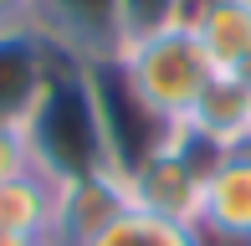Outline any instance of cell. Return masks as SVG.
<instances>
[{
	"mask_svg": "<svg viewBox=\"0 0 251 246\" xmlns=\"http://www.w3.org/2000/svg\"><path fill=\"white\" fill-rule=\"evenodd\" d=\"M128 210V185L123 174H87L56 190V231L51 246H87L102 226Z\"/></svg>",
	"mask_w": 251,
	"mask_h": 246,
	"instance_id": "52a82bcc",
	"label": "cell"
},
{
	"mask_svg": "<svg viewBox=\"0 0 251 246\" xmlns=\"http://www.w3.org/2000/svg\"><path fill=\"white\" fill-rule=\"evenodd\" d=\"M195 231H210V236H226L236 246H251V144L226 149L210 164L205 190H200Z\"/></svg>",
	"mask_w": 251,
	"mask_h": 246,
	"instance_id": "8992f818",
	"label": "cell"
},
{
	"mask_svg": "<svg viewBox=\"0 0 251 246\" xmlns=\"http://www.w3.org/2000/svg\"><path fill=\"white\" fill-rule=\"evenodd\" d=\"M226 149H210L205 139L175 123V139L164 144L159 154L139 164V170L123 174L128 185V205L133 210H149V216H164V221H179V226H195L200 221V190H205V174L210 164L221 159Z\"/></svg>",
	"mask_w": 251,
	"mask_h": 246,
	"instance_id": "3957f363",
	"label": "cell"
},
{
	"mask_svg": "<svg viewBox=\"0 0 251 246\" xmlns=\"http://www.w3.org/2000/svg\"><path fill=\"white\" fill-rule=\"evenodd\" d=\"M185 26L195 31L200 51L210 57L215 72H241L251 62V5L246 0H205L185 16Z\"/></svg>",
	"mask_w": 251,
	"mask_h": 246,
	"instance_id": "ba28073f",
	"label": "cell"
},
{
	"mask_svg": "<svg viewBox=\"0 0 251 246\" xmlns=\"http://www.w3.org/2000/svg\"><path fill=\"white\" fill-rule=\"evenodd\" d=\"M246 5H251V0H246Z\"/></svg>",
	"mask_w": 251,
	"mask_h": 246,
	"instance_id": "e0dca14e",
	"label": "cell"
},
{
	"mask_svg": "<svg viewBox=\"0 0 251 246\" xmlns=\"http://www.w3.org/2000/svg\"><path fill=\"white\" fill-rule=\"evenodd\" d=\"M231 77H236V82H241V93H246V98H251V62H246V67H241V72H231Z\"/></svg>",
	"mask_w": 251,
	"mask_h": 246,
	"instance_id": "9a60e30c",
	"label": "cell"
},
{
	"mask_svg": "<svg viewBox=\"0 0 251 246\" xmlns=\"http://www.w3.org/2000/svg\"><path fill=\"white\" fill-rule=\"evenodd\" d=\"M31 21V0H0V31L5 26H26Z\"/></svg>",
	"mask_w": 251,
	"mask_h": 246,
	"instance_id": "5bb4252c",
	"label": "cell"
},
{
	"mask_svg": "<svg viewBox=\"0 0 251 246\" xmlns=\"http://www.w3.org/2000/svg\"><path fill=\"white\" fill-rule=\"evenodd\" d=\"M31 149V170H41L56 185L87 180V174H118L108 154V133H102L93 72L82 62L62 57L41 93V103L31 108V118L21 123Z\"/></svg>",
	"mask_w": 251,
	"mask_h": 246,
	"instance_id": "6da1fadb",
	"label": "cell"
},
{
	"mask_svg": "<svg viewBox=\"0 0 251 246\" xmlns=\"http://www.w3.org/2000/svg\"><path fill=\"white\" fill-rule=\"evenodd\" d=\"M31 170V149H26V133L10 128V123H0V180H10V174Z\"/></svg>",
	"mask_w": 251,
	"mask_h": 246,
	"instance_id": "4fadbf2b",
	"label": "cell"
},
{
	"mask_svg": "<svg viewBox=\"0 0 251 246\" xmlns=\"http://www.w3.org/2000/svg\"><path fill=\"white\" fill-rule=\"evenodd\" d=\"M62 51L41 36L36 26H5L0 31V123L21 128L31 118V108L41 103Z\"/></svg>",
	"mask_w": 251,
	"mask_h": 246,
	"instance_id": "5b68a950",
	"label": "cell"
},
{
	"mask_svg": "<svg viewBox=\"0 0 251 246\" xmlns=\"http://www.w3.org/2000/svg\"><path fill=\"white\" fill-rule=\"evenodd\" d=\"M31 26H36L62 57H72L82 67L113 62L128 47L118 0H31Z\"/></svg>",
	"mask_w": 251,
	"mask_h": 246,
	"instance_id": "277c9868",
	"label": "cell"
},
{
	"mask_svg": "<svg viewBox=\"0 0 251 246\" xmlns=\"http://www.w3.org/2000/svg\"><path fill=\"white\" fill-rule=\"evenodd\" d=\"M185 128L205 139L210 149H241V144H251V98L241 93V82L231 72H215V82L190 108Z\"/></svg>",
	"mask_w": 251,
	"mask_h": 246,
	"instance_id": "30bf717a",
	"label": "cell"
},
{
	"mask_svg": "<svg viewBox=\"0 0 251 246\" xmlns=\"http://www.w3.org/2000/svg\"><path fill=\"white\" fill-rule=\"evenodd\" d=\"M118 10H123V36L139 41L164 26H179L190 16V0H118Z\"/></svg>",
	"mask_w": 251,
	"mask_h": 246,
	"instance_id": "7c38bea8",
	"label": "cell"
},
{
	"mask_svg": "<svg viewBox=\"0 0 251 246\" xmlns=\"http://www.w3.org/2000/svg\"><path fill=\"white\" fill-rule=\"evenodd\" d=\"M87 246H200V231L128 205L118 221H113V226H102Z\"/></svg>",
	"mask_w": 251,
	"mask_h": 246,
	"instance_id": "8fae6325",
	"label": "cell"
},
{
	"mask_svg": "<svg viewBox=\"0 0 251 246\" xmlns=\"http://www.w3.org/2000/svg\"><path fill=\"white\" fill-rule=\"evenodd\" d=\"M123 77L133 82V93L154 108L164 123H185L190 108L200 103V93L215 82V67L200 51L195 31L179 21V26H164L154 36H139L118 51Z\"/></svg>",
	"mask_w": 251,
	"mask_h": 246,
	"instance_id": "7a4b0ae2",
	"label": "cell"
},
{
	"mask_svg": "<svg viewBox=\"0 0 251 246\" xmlns=\"http://www.w3.org/2000/svg\"><path fill=\"white\" fill-rule=\"evenodd\" d=\"M56 180H47L41 170H21L10 180H0V236H21V241H47L56 231Z\"/></svg>",
	"mask_w": 251,
	"mask_h": 246,
	"instance_id": "9c48e42d",
	"label": "cell"
},
{
	"mask_svg": "<svg viewBox=\"0 0 251 246\" xmlns=\"http://www.w3.org/2000/svg\"><path fill=\"white\" fill-rule=\"evenodd\" d=\"M0 246H47V241H21V236H0Z\"/></svg>",
	"mask_w": 251,
	"mask_h": 246,
	"instance_id": "2e32d148",
	"label": "cell"
}]
</instances>
